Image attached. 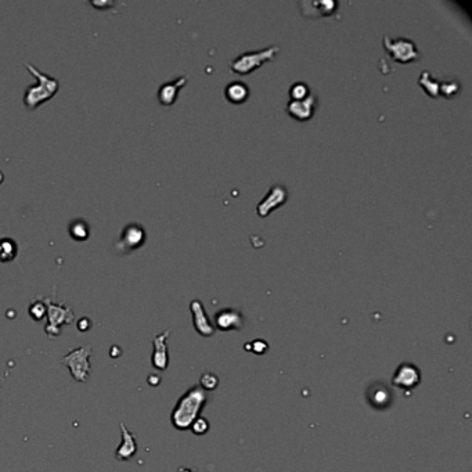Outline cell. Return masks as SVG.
<instances>
[{
	"instance_id": "cell-7",
	"label": "cell",
	"mask_w": 472,
	"mask_h": 472,
	"mask_svg": "<svg viewBox=\"0 0 472 472\" xmlns=\"http://www.w3.org/2000/svg\"><path fill=\"white\" fill-rule=\"evenodd\" d=\"M145 238H147V234H145L144 227L141 226L140 223H129L123 227L121 238L117 242V247L121 248L123 252H129V251L140 248L144 244Z\"/></svg>"
},
{
	"instance_id": "cell-26",
	"label": "cell",
	"mask_w": 472,
	"mask_h": 472,
	"mask_svg": "<svg viewBox=\"0 0 472 472\" xmlns=\"http://www.w3.org/2000/svg\"><path fill=\"white\" fill-rule=\"evenodd\" d=\"M91 323L89 318H82L81 322H78V330H81V331H87L89 328H90Z\"/></svg>"
},
{
	"instance_id": "cell-11",
	"label": "cell",
	"mask_w": 472,
	"mask_h": 472,
	"mask_svg": "<svg viewBox=\"0 0 472 472\" xmlns=\"http://www.w3.org/2000/svg\"><path fill=\"white\" fill-rule=\"evenodd\" d=\"M171 331L166 330L162 334H159L153 339V346H154V352H153V367L155 370L159 371H165L169 366V353H168V345H166V341H168Z\"/></svg>"
},
{
	"instance_id": "cell-22",
	"label": "cell",
	"mask_w": 472,
	"mask_h": 472,
	"mask_svg": "<svg viewBox=\"0 0 472 472\" xmlns=\"http://www.w3.org/2000/svg\"><path fill=\"white\" fill-rule=\"evenodd\" d=\"M310 95L309 86L304 82H296L290 87L291 100H304Z\"/></svg>"
},
{
	"instance_id": "cell-17",
	"label": "cell",
	"mask_w": 472,
	"mask_h": 472,
	"mask_svg": "<svg viewBox=\"0 0 472 472\" xmlns=\"http://www.w3.org/2000/svg\"><path fill=\"white\" fill-rule=\"evenodd\" d=\"M224 96L230 103L234 104H241L247 101V99L250 97V87L247 86L246 83L241 82V81H234L230 82L224 89Z\"/></svg>"
},
{
	"instance_id": "cell-28",
	"label": "cell",
	"mask_w": 472,
	"mask_h": 472,
	"mask_svg": "<svg viewBox=\"0 0 472 472\" xmlns=\"http://www.w3.org/2000/svg\"><path fill=\"white\" fill-rule=\"evenodd\" d=\"M177 472H195L194 469H191V468H183V467H180L179 468V471Z\"/></svg>"
},
{
	"instance_id": "cell-4",
	"label": "cell",
	"mask_w": 472,
	"mask_h": 472,
	"mask_svg": "<svg viewBox=\"0 0 472 472\" xmlns=\"http://www.w3.org/2000/svg\"><path fill=\"white\" fill-rule=\"evenodd\" d=\"M93 348L91 345H83L81 348L71 350L68 354H65L61 363L68 367L71 375L78 382H87V378L90 375V359Z\"/></svg>"
},
{
	"instance_id": "cell-19",
	"label": "cell",
	"mask_w": 472,
	"mask_h": 472,
	"mask_svg": "<svg viewBox=\"0 0 472 472\" xmlns=\"http://www.w3.org/2000/svg\"><path fill=\"white\" fill-rule=\"evenodd\" d=\"M69 236L77 241H85L90 236V227L83 219H75L68 226Z\"/></svg>"
},
{
	"instance_id": "cell-18",
	"label": "cell",
	"mask_w": 472,
	"mask_h": 472,
	"mask_svg": "<svg viewBox=\"0 0 472 472\" xmlns=\"http://www.w3.org/2000/svg\"><path fill=\"white\" fill-rule=\"evenodd\" d=\"M18 254V246L17 241L11 237H2L0 238V262L6 263L13 260Z\"/></svg>"
},
{
	"instance_id": "cell-1",
	"label": "cell",
	"mask_w": 472,
	"mask_h": 472,
	"mask_svg": "<svg viewBox=\"0 0 472 472\" xmlns=\"http://www.w3.org/2000/svg\"><path fill=\"white\" fill-rule=\"evenodd\" d=\"M208 402V396L201 386H193L177 400L175 409L171 414L172 425L179 431L190 429L191 424L200 417Z\"/></svg>"
},
{
	"instance_id": "cell-24",
	"label": "cell",
	"mask_w": 472,
	"mask_h": 472,
	"mask_svg": "<svg viewBox=\"0 0 472 472\" xmlns=\"http://www.w3.org/2000/svg\"><path fill=\"white\" fill-rule=\"evenodd\" d=\"M46 313H47V308H46V304H43V302L36 300V302H32L31 306H29V314L36 322L45 317Z\"/></svg>"
},
{
	"instance_id": "cell-5",
	"label": "cell",
	"mask_w": 472,
	"mask_h": 472,
	"mask_svg": "<svg viewBox=\"0 0 472 472\" xmlns=\"http://www.w3.org/2000/svg\"><path fill=\"white\" fill-rule=\"evenodd\" d=\"M382 43H384L386 51L389 53L390 59L395 60L398 63H413V61L420 59V51H418L417 46L413 41H410L407 37L392 39L390 36L385 35L382 39Z\"/></svg>"
},
{
	"instance_id": "cell-12",
	"label": "cell",
	"mask_w": 472,
	"mask_h": 472,
	"mask_svg": "<svg viewBox=\"0 0 472 472\" xmlns=\"http://www.w3.org/2000/svg\"><path fill=\"white\" fill-rule=\"evenodd\" d=\"M190 310L193 313V324L195 331L202 336H212L215 334V327L211 324L208 314L205 313V309L201 300L194 299L190 304Z\"/></svg>"
},
{
	"instance_id": "cell-6",
	"label": "cell",
	"mask_w": 472,
	"mask_h": 472,
	"mask_svg": "<svg viewBox=\"0 0 472 472\" xmlns=\"http://www.w3.org/2000/svg\"><path fill=\"white\" fill-rule=\"evenodd\" d=\"M46 308H47V320L49 324L45 328V331L50 336H55L60 334V326L61 324H69L73 320V312L69 306L64 304H54L51 299L45 300Z\"/></svg>"
},
{
	"instance_id": "cell-10",
	"label": "cell",
	"mask_w": 472,
	"mask_h": 472,
	"mask_svg": "<svg viewBox=\"0 0 472 472\" xmlns=\"http://www.w3.org/2000/svg\"><path fill=\"white\" fill-rule=\"evenodd\" d=\"M317 99L314 95H309L304 100H290L287 103V112L299 122H305L313 117Z\"/></svg>"
},
{
	"instance_id": "cell-25",
	"label": "cell",
	"mask_w": 472,
	"mask_h": 472,
	"mask_svg": "<svg viewBox=\"0 0 472 472\" xmlns=\"http://www.w3.org/2000/svg\"><path fill=\"white\" fill-rule=\"evenodd\" d=\"M190 429L194 435H205V433L209 431V421L204 417H198L193 424H191Z\"/></svg>"
},
{
	"instance_id": "cell-9",
	"label": "cell",
	"mask_w": 472,
	"mask_h": 472,
	"mask_svg": "<svg viewBox=\"0 0 472 472\" xmlns=\"http://www.w3.org/2000/svg\"><path fill=\"white\" fill-rule=\"evenodd\" d=\"M420 381H421L420 368L411 363L400 364L392 377V384L404 390L413 389L420 384Z\"/></svg>"
},
{
	"instance_id": "cell-2",
	"label": "cell",
	"mask_w": 472,
	"mask_h": 472,
	"mask_svg": "<svg viewBox=\"0 0 472 472\" xmlns=\"http://www.w3.org/2000/svg\"><path fill=\"white\" fill-rule=\"evenodd\" d=\"M29 72L36 78L37 85L36 86H29L24 93V104L27 105L28 109H35L39 105L43 104L45 101L50 100L51 97L59 91L60 82L55 78L47 75V73L41 72L36 67H33L29 63L24 64Z\"/></svg>"
},
{
	"instance_id": "cell-21",
	"label": "cell",
	"mask_w": 472,
	"mask_h": 472,
	"mask_svg": "<svg viewBox=\"0 0 472 472\" xmlns=\"http://www.w3.org/2000/svg\"><path fill=\"white\" fill-rule=\"evenodd\" d=\"M460 90V83L456 79H446L439 82V93L443 95L446 99H449L451 96H454L457 91Z\"/></svg>"
},
{
	"instance_id": "cell-8",
	"label": "cell",
	"mask_w": 472,
	"mask_h": 472,
	"mask_svg": "<svg viewBox=\"0 0 472 472\" xmlns=\"http://www.w3.org/2000/svg\"><path fill=\"white\" fill-rule=\"evenodd\" d=\"M288 198V193H287L286 187L281 184H274L270 187V190L266 194L263 200L260 201L256 206V214L260 218H266L272 214L273 211L282 205Z\"/></svg>"
},
{
	"instance_id": "cell-23",
	"label": "cell",
	"mask_w": 472,
	"mask_h": 472,
	"mask_svg": "<svg viewBox=\"0 0 472 472\" xmlns=\"http://www.w3.org/2000/svg\"><path fill=\"white\" fill-rule=\"evenodd\" d=\"M219 385L218 375H215L214 372H205L201 375L200 386L206 392V390H215Z\"/></svg>"
},
{
	"instance_id": "cell-3",
	"label": "cell",
	"mask_w": 472,
	"mask_h": 472,
	"mask_svg": "<svg viewBox=\"0 0 472 472\" xmlns=\"http://www.w3.org/2000/svg\"><path fill=\"white\" fill-rule=\"evenodd\" d=\"M280 47L278 46H269L266 49L256 51H247L244 54L238 55L230 63V68L233 72L240 73V75H247V73L252 72L259 67H262L265 63L272 61L276 59L278 54Z\"/></svg>"
},
{
	"instance_id": "cell-13",
	"label": "cell",
	"mask_w": 472,
	"mask_h": 472,
	"mask_svg": "<svg viewBox=\"0 0 472 472\" xmlns=\"http://www.w3.org/2000/svg\"><path fill=\"white\" fill-rule=\"evenodd\" d=\"M367 399L371 407L378 410H384L389 407L393 402V393L386 385H382L380 382L372 384L367 390Z\"/></svg>"
},
{
	"instance_id": "cell-15",
	"label": "cell",
	"mask_w": 472,
	"mask_h": 472,
	"mask_svg": "<svg viewBox=\"0 0 472 472\" xmlns=\"http://www.w3.org/2000/svg\"><path fill=\"white\" fill-rule=\"evenodd\" d=\"M187 81H188V77L184 75V77L176 78L175 81H171V82H166L164 83V85H161L158 90L159 103L162 105H166V107L175 104L179 91H180V89L186 85Z\"/></svg>"
},
{
	"instance_id": "cell-14",
	"label": "cell",
	"mask_w": 472,
	"mask_h": 472,
	"mask_svg": "<svg viewBox=\"0 0 472 472\" xmlns=\"http://www.w3.org/2000/svg\"><path fill=\"white\" fill-rule=\"evenodd\" d=\"M119 428L122 432V443L119 445V447L115 451V459L118 461H129L137 451L136 436L127 429L123 422L119 424Z\"/></svg>"
},
{
	"instance_id": "cell-16",
	"label": "cell",
	"mask_w": 472,
	"mask_h": 472,
	"mask_svg": "<svg viewBox=\"0 0 472 472\" xmlns=\"http://www.w3.org/2000/svg\"><path fill=\"white\" fill-rule=\"evenodd\" d=\"M216 326L222 331H230V330H240L244 324V318L241 312L237 309H222L216 313Z\"/></svg>"
},
{
	"instance_id": "cell-20",
	"label": "cell",
	"mask_w": 472,
	"mask_h": 472,
	"mask_svg": "<svg viewBox=\"0 0 472 472\" xmlns=\"http://www.w3.org/2000/svg\"><path fill=\"white\" fill-rule=\"evenodd\" d=\"M418 83H420V86L424 89V91L428 96H431V97H438L439 96V81L433 79L429 71H424L420 75Z\"/></svg>"
},
{
	"instance_id": "cell-27",
	"label": "cell",
	"mask_w": 472,
	"mask_h": 472,
	"mask_svg": "<svg viewBox=\"0 0 472 472\" xmlns=\"http://www.w3.org/2000/svg\"><path fill=\"white\" fill-rule=\"evenodd\" d=\"M91 5L96 6V7H104V6H111V3H107V2H101V3H97V2H91Z\"/></svg>"
}]
</instances>
